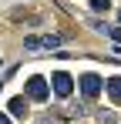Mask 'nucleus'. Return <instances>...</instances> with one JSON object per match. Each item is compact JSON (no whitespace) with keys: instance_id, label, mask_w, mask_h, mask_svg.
I'll use <instances>...</instances> for the list:
<instances>
[{"instance_id":"obj_1","label":"nucleus","mask_w":121,"mask_h":124,"mask_svg":"<svg viewBox=\"0 0 121 124\" xmlns=\"http://www.w3.org/2000/svg\"><path fill=\"white\" fill-rule=\"evenodd\" d=\"M60 40H64V37H57V34L27 37V40H24V50H54V47H60Z\"/></svg>"},{"instance_id":"obj_2","label":"nucleus","mask_w":121,"mask_h":124,"mask_svg":"<svg viewBox=\"0 0 121 124\" xmlns=\"http://www.w3.org/2000/svg\"><path fill=\"white\" fill-rule=\"evenodd\" d=\"M47 94H51V87L44 77H30L27 81V97H34V101H47Z\"/></svg>"},{"instance_id":"obj_3","label":"nucleus","mask_w":121,"mask_h":124,"mask_svg":"<svg viewBox=\"0 0 121 124\" xmlns=\"http://www.w3.org/2000/svg\"><path fill=\"white\" fill-rule=\"evenodd\" d=\"M81 91H84L87 101H94V97L101 94V77L98 74H84V77H81Z\"/></svg>"},{"instance_id":"obj_4","label":"nucleus","mask_w":121,"mask_h":124,"mask_svg":"<svg viewBox=\"0 0 121 124\" xmlns=\"http://www.w3.org/2000/svg\"><path fill=\"white\" fill-rule=\"evenodd\" d=\"M51 77H54V94H57V97H67V94L74 91V81H71V74L57 70V74H51Z\"/></svg>"},{"instance_id":"obj_5","label":"nucleus","mask_w":121,"mask_h":124,"mask_svg":"<svg viewBox=\"0 0 121 124\" xmlns=\"http://www.w3.org/2000/svg\"><path fill=\"white\" fill-rule=\"evenodd\" d=\"M108 94H111L114 104H121V74H114V77L108 81Z\"/></svg>"},{"instance_id":"obj_6","label":"nucleus","mask_w":121,"mask_h":124,"mask_svg":"<svg viewBox=\"0 0 121 124\" xmlns=\"http://www.w3.org/2000/svg\"><path fill=\"white\" fill-rule=\"evenodd\" d=\"M10 114H14V117H24V114H27V104H24V97H14V101H10Z\"/></svg>"},{"instance_id":"obj_7","label":"nucleus","mask_w":121,"mask_h":124,"mask_svg":"<svg viewBox=\"0 0 121 124\" xmlns=\"http://www.w3.org/2000/svg\"><path fill=\"white\" fill-rule=\"evenodd\" d=\"M91 7H94V10H108V7H111V0H91Z\"/></svg>"},{"instance_id":"obj_8","label":"nucleus","mask_w":121,"mask_h":124,"mask_svg":"<svg viewBox=\"0 0 121 124\" xmlns=\"http://www.w3.org/2000/svg\"><path fill=\"white\" fill-rule=\"evenodd\" d=\"M0 124H10V117H7V114H0Z\"/></svg>"},{"instance_id":"obj_9","label":"nucleus","mask_w":121,"mask_h":124,"mask_svg":"<svg viewBox=\"0 0 121 124\" xmlns=\"http://www.w3.org/2000/svg\"><path fill=\"white\" fill-rule=\"evenodd\" d=\"M118 20H121V14H118Z\"/></svg>"}]
</instances>
